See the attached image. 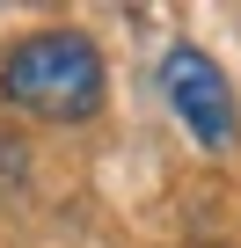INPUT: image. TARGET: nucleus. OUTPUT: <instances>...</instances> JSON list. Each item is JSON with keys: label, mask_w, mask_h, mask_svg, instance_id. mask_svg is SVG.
Returning <instances> with one entry per match:
<instances>
[{"label": "nucleus", "mask_w": 241, "mask_h": 248, "mask_svg": "<svg viewBox=\"0 0 241 248\" xmlns=\"http://www.w3.org/2000/svg\"><path fill=\"white\" fill-rule=\"evenodd\" d=\"M0 88H8V102H22L44 124H88L102 109V51L80 30H37L8 51Z\"/></svg>", "instance_id": "f257e3e1"}, {"label": "nucleus", "mask_w": 241, "mask_h": 248, "mask_svg": "<svg viewBox=\"0 0 241 248\" xmlns=\"http://www.w3.org/2000/svg\"><path fill=\"white\" fill-rule=\"evenodd\" d=\"M161 95H168V109L197 132V146H234V132H241V117H234V80L219 73L212 51L168 44V51H161Z\"/></svg>", "instance_id": "f03ea898"}]
</instances>
